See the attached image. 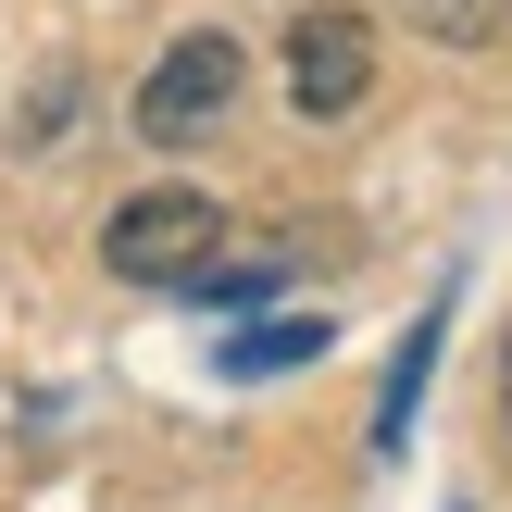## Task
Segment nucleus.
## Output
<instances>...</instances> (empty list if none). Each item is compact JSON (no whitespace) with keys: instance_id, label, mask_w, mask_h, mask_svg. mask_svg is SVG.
<instances>
[{"instance_id":"nucleus-1","label":"nucleus","mask_w":512,"mask_h":512,"mask_svg":"<svg viewBox=\"0 0 512 512\" xmlns=\"http://www.w3.org/2000/svg\"><path fill=\"white\" fill-rule=\"evenodd\" d=\"M238 75H250V50L225 38V25H188V38H175L163 63L138 75V138H150V150H188V138H213V125L238 113Z\"/></svg>"},{"instance_id":"nucleus-3","label":"nucleus","mask_w":512,"mask_h":512,"mask_svg":"<svg viewBox=\"0 0 512 512\" xmlns=\"http://www.w3.org/2000/svg\"><path fill=\"white\" fill-rule=\"evenodd\" d=\"M363 88H375V13H350V0L300 13L288 25V100L300 113H350Z\"/></svg>"},{"instance_id":"nucleus-5","label":"nucleus","mask_w":512,"mask_h":512,"mask_svg":"<svg viewBox=\"0 0 512 512\" xmlns=\"http://www.w3.org/2000/svg\"><path fill=\"white\" fill-rule=\"evenodd\" d=\"M325 350V325H250L238 350H225V375H288V363H313Z\"/></svg>"},{"instance_id":"nucleus-4","label":"nucleus","mask_w":512,"mask_h":512,"mask_svg":"<svg viewBox=\"0 0 512 512\" xmlns=\"http://www.w3.org/2000/svg\"><path fill=\"white\" fill-rule=\"evenodd\" d=\"M400 13H413L425 38H450V50H500L512 38V0H400Z\"/></svg>"},{"instance_id":"nucleus-2","label":"nucleus","mask_w":512,"mask_h":512,"mask_svg":"<svg viewBox=\"0 0 512 512\" xmlns=\"http://www.w3.org/2000/svg\"><path fill=\"white\" fill-rule=\"evenodd\" d=\"M213 250H225V213L200 188H138L113 225H100V263H113L125 288H188Z\"/></svg>"},{"instance_id":"nucleus-6","label":"nucleus","mask_w":512,"mask_h":512,"mask_svg":"<svg viewBox=\"0 0 512 512\" xmlns=\"http://www.w3.org/2000/svg\"><path fill=\"white\" fill-rule=\"evenodd\" d=\"M425 363H438V313L413 325V350H400V375H388V413H375V438H400L413 425V388H425Z\"/></svg>"},{"instance_id":"nucleus-7","label":"nucleus","mask_w":512,"mask_h":512,"mask_svg":"<svg viewBox=\"0 0 512 512\" xmlns=\"http://www.w3.org/2000/svg\"><path fill=\"white\" fill-rule=\"evenodd\" d=\"M500 425H512V325H500Z\"/></svg>"}]
</instances>
